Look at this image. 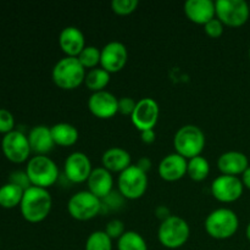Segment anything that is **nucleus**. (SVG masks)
<instances>
[{
  "mask_svg": "<svg viewBox=\"0 0 250 250\" xmlns=\"http://www.w3.org/2000/svg\"><path fill=\"white\" fill-rule=\"evenodd\" d=\"M53 207V199L46 188L31 186L24 190L20 210L24 220L37 224L48 217Z\"/></svg>",
  "mask_w": 250,
  "mask_h": 250,
  "instance_id": "nucleus-1",
  "label": "nucleus"
},
{
  "mask_svg": "<svg viewBox=\"0 0 250 250\" xmlns=\"http://www.w3.org/2000/svg\"><path fill=\"white\" fill-rule=\"evenodd\" d=\"M85 68L77 56H63L54 65L51 78L62 89H75L85 78Z\"/></svg>",
  "mask_w": 250,
  "mask_h": 250,
  "instance_id": "nucleus-2",
  "label": "nucleus"
},
{
  "mask_svg": "<svg viewBox=\"0 0 250 250\" xmlns=\"http://www.w3.org/2000/svg\"><path fill=\"white\" fill-rule=\"evenodd\" d=\"M239 226L236 212L229 208H219L210 212L204 222L205 231L210 237L216 239H226L233 236Z\"/></svg>",
  "mask_w": 250,
  "mask_h": 250,
  "instance_id": "nucleus-3",
  "label": "nucleus"
},
{
  "mask_svg": "<svg viewBox=\"0 0 250 250\" xmlns=\"http://www.w3.org/2000/svg\"><path fill=\"white\" fill-rule=\"evenodd\" d=\"M173 146L176 153L189 160L200 155L203 151L205 146V134L203 129L195 125H185L175 133Z\"/></svg>",
  "mask_w": 250,
  "mask_h": 250,
  "instance_id": "nucleus-4",
  "label": "nucleus"
},
{
  "mask_svg": "<svg viewBox=\"0 0 250 250\" xmlns=\"http://www.w3.org/2000/svg\"><path fill=\"white\" fill-rule=\"evenodd\" d=\"M190 234V227L183 217L171 215L168 219L161 221L158 229V238L164 247L177 249L185 246Z\"/></svg>",
  "mask_w": 250,
  "mask_h": 250,
  "instance_id": "nucleus-5",
  "label": "nucleus"
},
{
  "mask_svg": "<svg viewBox=\"0 0 250 250\" xmlns=\"http://www.w3.org/2000/svg\"><path fill=\"white\" fill-rule=\"evenodd\" d=\"M26 172L32 186L41 188L50 187L59 178L58 165L46 155H36L29 159Z\"/></svg>",
  "mask_w": 250,
  "mask_h": 250,
  "instance_id": "nucleus-6",
  "label": "nucleus"
},
{
  "mask_svg": "<svg viewBox=\"0 0 250 250\" xmlns=\"http://www.w3.org/2000/svg\"><path fill=\"white\" fill-rule=\"evenodd\" d=\"M117 187L122 197L126 199H138L143 197L148 188L146 172L139 168L136 164H132L119 175Z\"/></svg>",
  "mask_w": 250,
  "mask_h": 250,
  "instance_id": "nucleus-7",
  "label": "nucleus"
},
{
  "mask_svg": "<svg viewBox=\"0 0 250 250\" xmlns=\"http://www.w3.org/2000/svg\"><path fill=\"white\" fill-rule=\"evenodd\" d=\"M67 211L73 219L87 221L102 211V200L89 190H80L68 199Z\"/></svg>",
  "mask_w": 250,
  "mask_h": 250,
  "instance_id": "nucleus-8",
  "label": "nucleus"
},
{
  "mask_svg": "<svg viewBox=\"0 0 250 250\" xmlns=\"http://www.w3.org/2000/svg\"><path fill=\"white\" fill-rule=\"evenodd\" d=\"M216 17L224 24L239 27L249 19V4L244 0H216Z\"/></svg>",
  "mask_w": 250,
  "mask_h": 250,
  "instance_id": "nucleus-9",
  "label": "nucleus"
},
{
  "mask_svg": "<svg viewBox=\"0 0 250 250\" xmlns=\"http://www.w3.org/2000/svg\"><path fill=\"white\" fill-rule=\"evenodd\" d=\"M1 149L7 160L15 164H21L26 161L32 151L28 137L17 129L4 134L1 141Z\"/></svg>",
  "mask_w": 250,
  "mask_h": 250,
  "instance_id": "nucleus-10",
  "label": "nucleus"
},
{
  "mask_svg": "<svg viewBox=\"0 0 250 250\" xmlns=\"http://www.w3.org/2000/svg\"><path fill=\"white\" fill-rule=\"evenodd\" d=\"M243 188L241 178L231 175L217 176L211 183L212 195L222 203L236 202L243 194Z\"/></svg>",
  "mask_w": 250,
  "mask_h": 250,
  "instance_id": "nucleus-11",
  "label": "nucleus"
},
{
  "mask_svg": "<svg viewBox=\"0 0 250 250\" xmlns=\"http://www.w3.org/2000/svg\"><path fill=\"white\" fill-rule=\"evenodd\" d=\"M159 104L153 98H142L137 102L136 107L131 115L132 124L139 129V131H146V129H154L159 119Z\"/></svg>",
  "mask_w": 250,
  "mask_h": 250,
  "instance_id": "nucleus-12",
  "label": "nucleus"
},
{
  "mask_svg": "<svg viewBox=\"0 0 250 250\" xmlns=\"http://www.w3.org/2000/svg\"><path fill=\"white\" fill-rule=\"evenodd\" d=\"M128 60V51L122 42L111 41L100 49V65L107 72L122 70Z\"/></svg>",
  "mask_w": 250,
  "mask_h": 250,
  "instance_id": "nucleus-13",
  "label": "nucleus"
},
{
  "mask_svg": "<svg viewBox=\"0 0 250 250\" xmlns=\"http://www.w3.org/2000/svg\"><path fill=\"white\" fill-rule=\"evenodd\" d=\"M63 171H65V176L71 182H84L93 171L89 156L83 151H73L65 159Z\"/></svg>",
  "mask_w": 250,
  "mask_h": 250,
  "instance_id": "nucleus-14",
  "label": "nucleus"
},
{
  "mask_svg": "<svg viewBox=\"0 0 250 250\" xmlns=\"http://www.w3.org/2000/svg\"><path fill=\"white\" fill-rule=\"evenodd\" d=\"M87 104L89 111L99 119H110L119 112V99L105 89L92 93Z\"/></svg>",
  "mask_w": 250,
  "mask_h": 250,
  "instance_id": "nucleus-15",
  "label": "nucleus"
},
{
  "mask_svg": "<svg viewBox=\"0 0 250 250\" xmlns=\"http://www.w3.org/2000/svg\"><path fill=\"white\" fill-rule=\"evenodd\" d=\"M188 160L178 153H171L161 159L158 166L160 177L165 181H177L187 173Z\"/></svg>",
  "mask_w": 250,
  "mask_h": 250,
  "instance_id": "nucleus-16",
  "label": "nucleus"
},
{
  "mask_svg": "<svg viewBox=\"0 0 250 250\" xmlns=\"http://www.w3.org/2000/svg\"><path fill=\"white\" fill-rule=\"evenodd\" d=\"M87 185L88 190L102 200L112 192L114 177H112V173L104 166H99V167L93 168L92 173L87 180Z\"/></svg>",
  "mask_w": 250,
  "mask_h": 250,
  "instance_id": "nucleus-17",
  "label": "nucleus"
},
{
  "mask_svg": "<svg viewBox=\"0 0 250 250\" xmlns=\"http://www.w3.org/2000/svg\"><path fill=\"white\" fill-rule=\"evenodd\" d=\"M59 45L66 56H78L85 46L83 32L76 26H67L59 34Z\"/></svg>",
  "mask_w": 250,
  "mask_h": 250,
  "instance_id": "nucleus-18",
  "label": "nucleus"
},
{
  "mask_svg": "<svg viewBox=\"0 0 250 250\" xmlns=\"http://www.w3.org/2000/svg\"><path fill=\"white\" fill-rule=\"evenodd\" d=\"M183 9L188 19L198 24H205L216 16L215 1L212 0H187Z\"/></svg>",
  "mask_w": 250,
  "mask_h": 250,
  "instance_id": "nucleus-19",
  "label": "nucleus"
},
{
  "mask_svg": "<svg viewBox=\"0 0 250 250\" xmlns=\"http://www.w3.org/2000/svg\"><path fill=\"white\" fill-rule=\"evenodd\" d=\"M217 166L222 175L237 176L243 173L249 167V160L242 151H225L217 159Z\"/></svg>",
  "mask_w": 250,
  "mask_h": 250,
  "instance_id": "nucleus-20",
  "label": "nucleus"
},
{
  "mask_svg": "<svg viewBox=\"0 0 250 250\" xmlns=\"http://www.w3.org/2000/svg\"><path fill=\"white\" fill-rule=\"evenodd\" d=\"M28 142L31 146V150L37 155H45L55 146L50 127L45 125H38L32 127L28 133Z\"/></svg>",
  "mask_w": 250,
  "mask_h": 250,
  "instance_id": "nucleus-21",
  "label": "nucleus"
},
{
  "mask_svg": "<svg viewBox=\"0 0 250 250\" xmlns=\"http://www.w3.org/2000/svg\"><path fill=\"white\" fill-rule=\"evenodd\" d=\"M102 163L110 172H120L126 170L132 165L131 154L120 146H111L106 149L102 156Z\"/></svg>",
  "mask_w": 250,
  "mask_h": 250,
  "instance_id": "nucleus-22",
  "label": "nucleus"
},
{
  "mask_svg": "<svg viewBox=\"0 0 250 250\" xmlns=\"http://www.w3.org/2000/svg\"><path fill=\"white\" fill-rule=\"evenodd\" d=\"M55 144L61 146H73L78 141V131L73 125L67 122H59L50 127Z\"/></svg>",
  "mask_w": 250,
  "mask_h": 250,
  "instance_id": "nucleus-23",
  "label": "nucleus"
},
{
  "mask_svg": "<svg viewBox=\"0 0 250 250\" xmlns=\"http://www.w3.org/2000/svg\"><path fill=\"white\" fill-rule=\"evenodd\" d=\"M24 190L12 183L7 182L0 187V207L12 209L21 204Z\"/></svg>",
  "mask_w": 250,
  "mask_h": 250,
  "instance_id": "nucleus-24",
  "label": "nucleus"
},
{
  "mask_svg": "<svg viewBox=\"0 0 250 250\" xmlns=\"http://www.w3.org/2000/svg\"><path fill=\"white\" fill-rule=\"evenodd\" d=\"M110 82V72L103 67H94L85 73L84 83L87 88L94 92L104 90V88Z\"/></svg>",
  "mask_w": 250,
  "mask_h": 250,
  "instance_id": "nucleus-25",
  "label": "nucleus"
},
{
  "mask_svg": "<svg viewBox=\"0 0 250 250\" xmlns=\"http://www.w3.org/2000/svg\"><path fill=\"white\" fill-rule=\"evenodd\" d=\"M119 250H148V246L141 233L136 231H126L117 239Z\"/></svg>",
  "mask_w": 250,
  "mask_h": 250,
  "instance_id": "nucleus-26",
  "label": "nucleus"
},
{
  "mask_svg": "<svg viewBox=\"0 0 250 250\" xmlns=\"http://www.w3.org/2000/svg\"><path fill=\"white\" fill-rule=\"evenodd\" d=\"M210 172V164L204 156L198 155L188 160L187 173L192 180L203 181L208 177Z\"/></svg>",
  "mask_w": 250,
  "mask_h": 250,
  "instance_id": "nucleus-27",
  "label": "nucleus"
},
{
  "mask_svg": "<svg viewBox=\"0 0 250 250\" xmlns=\"http://www.w3.org/2000/svg\"><path fill=\"white\" fill-rule=\"evenodd\" d=\"M85 250H112V239L105 231H94L85 241Z\"/></svg>",
  "mask_w": 250,
  "mask_h": 250,
  "instance_id": "nucleus-28",
  "label": "nucleus"
},
{
  "mask_svg": "<svg viewBox=\"0 0 250 250\" xmlns=\"http://www.w3.org/2000/svg\"><path fill=\"white\" fill-rule=\"evenodd\" d=\"M77 58L83 67L92 70L98 67V63H100V49L94 45H85Z\"/></svg>",
  "mask_w": 250,
  "mask_h": 250,
  "instance_id": "nucleus-29",
  "label": "nucleus"
},
{
  "mask_svg": "<svg viewBox=\"0 0 250 250\" xmlns=\"http://www.w3.org/2000/svg\"><path fill=\"white\" fill-rule=\"evenodd\" d=\"M138 5V0H112L111 9L119 15H129L136 11Z\"/></svg>",
  "mask_w": 250,
  "mask_h": 250,
  "instance_id": "nucleus-30",
  "label": "nucleus"
},
{
  "mask_svg": "<svg viewBox=\"0 0 250 250\" xmlns=\"http://www.w3.org/2000/svg\"><path fill=\"white\" fill-rule=\"evenodd\" d=\"M104 231L111 239H119L126 232V229H125V224L122 220L112 219L107 222Z\"/></svg>",
  "mask_w": 250,
  "mask_h": 250,
  "instance_id": "nucleus-31",
  "label": "nucleus"
},
{
  "mask_svg": "<svg viewBox=\"0 0 250 250\" xmlns=\"http://www.w3.org/2000/svg\"><path fill=\"white\" fill-rule=\"evenodd\" d=\"M9 182L12 183V185L17 186V187L22 188L23 190L28 189V188L32 186V183H31V181H29V177H28V175H27L26 170L24 171L16 170V171H14V172L10 173Z\"/></svg>",
  "mask_w": 250,
  "mask_h": 250,
  "instance_id": "nucleus-32",
  "label": "nucleus"
},
{
  "mask_svg": "<svg viewBox=\"0 0 250 250\" xmlns=\"http://www.w3.org/2000/svg\"><path fill=\"white\" fill-rule=\"evenodd\" d=\"M15 117L7 109H0V133H9L14 131Z\"/></svg>",
  "mask_w": 250,
  "mask_h": 250,
  "instance_id": "nucleus-33",
  "label": "nucleus"
},
{
  "mask_svg": "<svg viewBox=\"0 0 250 250\" xmlns=\"http://www.w3.org/2000/svg\"><path fill=\"white\" fill-rule=\"evenodd\" d=\"M204 29L208 36L212 37V38H217V37L224 33V23L217 17H214V19L210 20L209 22L204 24Z\"/></svg>",
  "mask_w": 250,
  "mask_h": 250,
  "instance_id": "nucleus-34",
  "label": "nucleus"
},
{
  "mask_svg": "<svg viewBox=\"0 0 250 250\" xmlns=\"http://www.w3.org/2000/svg\"><path fill=\"white\" fill-rule=\"evenodd\" d=\"M137 102L131 97H124L119 99V112L124 115H129L131 116L136 107Z\"/></svg>",
  "mask_w": 250,
  "mask_h": 250,
  "instance_id": "nucleus-35",
  "label": "nucleus"
},
{
  "mask_svg": "<svg viewBox=\"0 0 250 250\" xmlns=\"http://www.w3.org/2000/svg\"><path fill=\"white\" fill-rule=\"evenodd\" d=\"M155 215L158 219H160L161 221H164V220L168 219L172 214H171L170 208H167L166 205H158V207L155 208Z\"/></svg>",
  "mask_w": 250,
  "mask_h": 250,
  "instance_id": "nucleus-36",
  "label": "nucleus"
},
{
  "mask_svg": "<svg viewBox=\"0 0 250 250\" xmlns=\"http://www.w3.org/2000/svg\"><path fill=\"white\" fill-rule=\"evenodd\" d=\"M141 137L142 141L146 144H151L154 141H155V131L154 129H146V131H142L141 132Z\"/></svg>",
  "mask_w": 250,
  "mask_h": 250,
  "instance_id": "nucleus-37",
  "label": "nucleus"
},
{
  "mask_svg": "<svg viewBox=\"0 0 250 250\" xmlns=\"http://www.w3.org/2000/svg\"><path fill=\"white\" fill-rule=\"evenodd\" d=\"M136 165L138 166L139 168H142L143 171L148 172L151 167V160L148 158V156H143V158H141L138 161H137Z\"/></svg>",
  "mask_w": 250,
  "mask_h": 250,
  "instance_id": "nucleus-38",
  "label": "nucleus"
},
{
  "mask_svg": "<svg viewBox=\"0 0 250 250\" xmlns=\"http://www.w3.org/2000/svg\"><path fill=\"white\" fill-rule=\"evenodd\" d=\"M242 182H243V185L246 186L247 188H249L250 189V166L248 168H247L246 171H244L243 173H242Z\"/></svg>",
  "mask_w": 250,
  "mask_h": 250,
  "instance_id": "nucleus-39",
  "label": "nucleus"
},
{
  "mask_svg": "<svg viewBox=\"0 0 250 250\" xmlns=\"http://www.w3.org/2000/svg\"><path fill=\"white\" fill-rule=\"evenodd\" d=\"M246 233H247V238H248L249 241H250V222L248 224V226H247V231H246Z\"/></svg>",
  "mask_w": 250,
  "mask_h": 250,
  "instance_id": "nucleus-40",
  "label": "nucleus"
},
{
  "mask_svg": "<svg viewBox=\"0 0 250 250\" xmlns=\"http://www.w3.org/2000/svg\"><path fill=\"white\" fill-rule=\"evenodd\" d=\"M249 60H250V49H249Z\"/></svg>",
  "mask_w": 250,
  "mask_h": 250,
  "instance_id": "nucleus-41",
  "label": "nucleus"
},
{
  "mask_svg": "<svg viewBox=\"0 0 250 250\" xmlns=\"http://www.w3.org/2000/svg\"><path fill=\"white\" fill-rule=\"evenodd\" d=\"M249 9H250V4H249Z\"/></svg>",
  "mask_w": 250,
  "mask_h": 250,
  "instance_id": "nucleus-42",
  "label": "nucleus"
}]
</instances>
